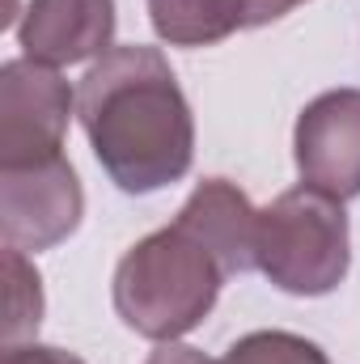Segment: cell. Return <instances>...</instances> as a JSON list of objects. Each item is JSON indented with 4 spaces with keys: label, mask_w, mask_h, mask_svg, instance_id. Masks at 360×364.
I'll list each match as a JSON object with an SVG mask.
<instances>
[{
    "label": "cell",
    "mask_w": 360,
    "mask_h": 364,
    "mask_svg": "<svg viewBox=\"0 0 360 364\" xmlns=\"http://www.w3.org/2000/svg\"><path fill=\"white\" fill-rule=\"evenodd\" d=\"M77 119L106 178L123 195H153L186 178L195 114L157 47H110L77 90Z\"/></svg>",
    "instance_id": "cell-1"
},
{
    "label": "cell",
    "mask_w": 360,
    "mask_h": 364,
    "mask_svg": "<svg viewBox=\"0 0 360 364\" xmlns=\"http://www.w3.org/2000/svg\"><path fill=\"white\" fill-rule=\"evenodd\" d=\"M297 4H305V0H242V21H246V30L271 26V21H280L284 13H292Z\"/></svg>",
    "instance_id": "cell-13"
},
{
    "label": "cell",
    "mask_w": 360,
    "mask_h": 364,
    "mask_svg": "<svg viewBox=\"0 0 360 364\" xmlns=\"http://www.w3.org/2000/svg\"><path fill=\"white\" fill-rule=\"evenodd\" d=\"M292 157L305 186L331 199L360 195V90L318 93L292 127Z\"/></svg>",
    "instance_id": "cell-6"
},
{
    "label": "cell",
    "mask_w": 360,
    "mask_h": 364,
    "mask_svg": "<svg viewBox=\"0 0 360 364\" xmlns=\"http://www.w3.org/2000/svg\"><path fill=\"white\" fill-rule=\"evenodd\" d=\"M179 220L191 237H199L225 275H242L255 267V233H259V212L246 199V191L229 178H203L191 199L179 208Z\"/></svg>",
    "instance_id": "cell-8"
},
{
    "label": "cell",
    "mask_w": 360,
    "mask_h": 364,
    "mask_svg": "<svg viewBox=\"0 0 360 364\" xmlns=\"http://www.w3.org/2000/svg\"><path fill=\"white\" fill-rule=\"evenodd\" d=\"M144 364H216V360H208L199 348H186V343H157V352H149Z\"/></svg>",
    "instance_id": "cell-14"
},
{
    "label": "cell",
    "mask_w": 360,
    "mask_h": 364,
    "mask_svg": "<svg viewBox=\"0 0 360 364\" xmlns=\"http://www.w3.org/2000/svg\"><path fill=\"white\" fill-rule=\"evenodd\" d=\"M255 267L288 296H327L352 267V233L339 199L292 186L259 212Z\"/></svg>",
    "instance_id": "cell-3"
},
{
    "label": "cell",
    "mask_w": 360,
    "mask_h": 364,
    "mask_svg": "<svg viewBox=\"0 0 360 364\" xmlns=\"http://www.w3.org/2000/svg\"><path fill=\"white\" fill-rule=\"evenodd\" d=\"M0 364H85V360L64 352V348H51V343H17V348H4Z\"/></svg>",
    "instance_id": "cell-12"
},
{
    "label": "cell",
    "mask_w": 360,
    "mask_h": 364,
    "mask_svg": "<svg viewBox=\"0 0 360 364\" xmlns=\"http://www.w3.org/2000/svg\"><path fill=\"white\" fill-rule=\"evenodd\" d=\"M4 272H9V322H4V348L34 343V331L43 322V279L34 263L4 246Z\"/></svg>",
    "instance_id": "cell-10"
},
{
    "label": "cell",
    "mask_w": 360,
    "mask_h": 364,
    "mask_svg": "<svg viewBox=\"0 0 360 364\" xmlns=\"http://www.w3.org/2000/svg\"><path fill=\"white\" fill-rule=\"evenodd\" d=\"M225 279L216 255L174 220L119 259L110 296L127 331L153 343H174L212 314Z\"/></svg>",
    "instance_id": "cell-2"
},
{
    "label": "cell",
    "mask_w": 360,
    "mask_h": 364,
    "mask_svg": "<svg viewBox=\"0 0 360 364\" xmlns=\"http://www.w3.org/2000/svg\"><path fill=\"white\" fill-rule=\"evenodd\" d=\"M73 85L60 68L38 60L0 64V170L64 157V136L73 123Z\"/></svg>",
    "instance_id": "cell-4"
},
{
    "label": "cell",
    "mask_w": 360,
    "mask_h": 364,
    "mask_svg": "<svg viewBox=\"0 0 360 364\" xmlns=\"http://www.w3.org/2000/svg\"><path fill=\"white\" fill-rule=\"evenodd\" d=\"M85 191L68 157L0 170V237L21 255L51 250L81 229Z\"/></svg>",
    "instance_id": "cell-5"
},
{
    "label": "cell",
    "mask_w": 360,
    "mask_h": 364,
    "mask_svg": "<svg viewBox=\"0 0 360 364\" xmlns=\"http://www.w3.org/2000/svg\"><path fill=\"white\" fill-rule=\"evenodd\" d=\"M216 364H331L327 352L292 331H250Z\"/></svg>",
    "instance_id": "cell-11"
},
{
    "label": "cell",
    "mask_w": 360,
    "mask_h": 364,
    "mask_svg": "<svg viewBox=\"0 0 360 364\" xmlns=\"http://www.w3.org/2000/svg\"><path fill=\"white\" fill-rule=\"evenodd\" d=\"M115 0H30L17 21V47L51 68L102 60L115 47Z\"/></svg>",
    "instance_id": "cell-7"
},
{
    "label": "cell",
    "mask_w": 360,
    "mask_h": 364,
    "mask_svg": "<svg viewBox=\"0 0 360 364\" xmlns=\"http://www.w3.org/2000/svg\"><path fill=\"white\" fill-rule=\"evenodd\" d=\"M149 21L170 47H216L246 30L242 0H149Z\"/></svg>",
    "instance_id": "cell-9"
}]
</instances>
